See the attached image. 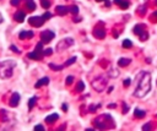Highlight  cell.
<instances>
[{
  "label": "cell",
  "mask_w": 157,
  "mask_h": 131,
  "mask_svg": "<svg viewBox=\"0 0 157 131\" xmlns=\"http://www.w3.org/2000/svg\"><path fill=\"white\" fill-rule=\"evenodd\" d=\"M151 91V75L147 71H142L136 77V88L134 95L137 98H144Z\"/></svg>",
  "instance_id": "obj_1"
},
{
  "label": "cell",
  "mask_w": 157,
  "mask_h": 131,
  "mask_svg": "<svg viewBox=\"0 0 157 131\" xmlns=\"http://www.w3.org/2000/svg\"><path fill=\"white\" fill-rule=\"evenodd\" d=\"M16 61L15 60H5L0 62V78L6 80L10 78L13 73V69L16 67Z\"/></svg>",
  "instance_id": "obj_2"
},
{
  "label": "cell",
  "mask_w": 157,
  "mask_h": 131,
  "mask_svg": "<svg viewBox=\"0 0 157 131\" xmlns=\"http://www.w3.org/2000/svg\"><path fill=\"white\" fill-rule=\"evenodd\" d=\"M107 82H108V78L104 77V76H98L96 77L93 81H92V87L97 91V92H102L105 86H107Z\"/></svg>",
  "instance_id": "obj_3"
},
{
  "label": "cell",
  "mask_w": 157,
  "mask_h": 131,
  "mask_svg": "<svg viewBox=\"0 0 157 131\" xmlns=\"http://www.w3.org/2000/svg\"><path fill=\"white\" fill-rule=\"evenodd\" d=\"M110 120H112L110 115H101L94 120V125L99 129H110L108 125V121H110Z\"/></svg>",
  "instance_id": "obj_4"
},
{
  "label": "cell",
  "mask_w": 157,
  "mask_h": 131,
  "mask_svg": "<svg viewBox=\"0 0 157 131\" xmlns=\"http://www.w3.org/2000/svg\"><path fill=\"white\" fill-rule=\"evenodd\" d=\"M145 28H146L145 24H136L134 27V29H132L134 33L140 37V40H147L148 39V33H147V31Z\"/></svg>",
  "instance_id": "obj_5"
},
{
  "label": "cell",
  "mask_w": 157,
  "mask_h": 131,
  "mask_svg": "<svg viewBox=\"0 0 157 131\" xmlns=\"http://www.w3.org/2000/svg\"><path fill=\"white\" fill-rule=\"evenodd\" d=\"M74 44V39L72 38H63V39H60L59 42H58V44H56V50L59 51H61V50H65V49H67L69 47H71Z\"/></svg>",
  "instance_id": "obj_6"
},
{
  "label": "cell",
  "mask_w": 157,
  "mask_h": 131,
  "mask_svg": "<svg viewBox=\"0 0 157 131\" xmlns=\"http://www.w3.org/2000/svg\"><path fill=\"white\" fill-rule=\"evenodd\" d=\"M54 37H55V33L52 29H44L40 32L42 43H49L52 39H54Z\"/></svg>",
  "instance_id": "obj_7"
},
{
  "label": "cell",
  "mask_w": 157,
  "mask_h": 131,
  "mask_svg": "<svg viewBox=\"0 0 157 131\" xmlns=\"http://www.w3.org/2000/svg\"><path fill=\"white\" fill-rule=\"evenodd\" d=\"M44 22H45V20L43 18V16H33V17H29V20H28V23L32 24L33 27H40Z\"/></svg>",
  "instance_id": "obj_8"
},
{
  "label": "cell",
  "mask_w": 157,
  "mask_h": 131,
  "mask_svg": "<svg viewBox=\"0 0 157 131\" xmlns=\"http://www.w3.org/2000/svg\"><path fill=\"white\" fill-rule=\"evenodd\" d=\"M20 99H21L20 93H18V92H13V93L11 94V98H10V102H9L10 107H12V108L17 107V105H18V103H20Z\"/></svg>",
  "instance_id": "obj_9"
},
{
  "label": "cell",
  "mask_w": 157,
  "mask_h": 131,
  "mask_svg": "<svg viewBox=\"0 0 157 131\" xmlns=\"http://www.w3.org/2000/svg\"><path fill=\"white\" fill-rule=\"evenodd\" d=\"M42 56H43V53L37 51V50H33V51H31V53L27 54V58L28 59H32V60H40Z\"/></svg>",
  "instance_id": "obj_10"
},
{
  "label": "cell",
  "mask_w": 157,
  "mask_h": 131,
  "mask_svg": "<svg viewBox=\"0 0 157 131\" xmlns=\"http://www.w3.org/2000/svg\"><path fill=\"white\" fill-rule=\"evenodd\" d=\"M49 83V77H42V78H39L36 83H34V88H40L42 86H47Z\"/></svg>",
  "instance_id": "obj_11"
},
{
  "label": "cell",
  "mask_w": 157,
  "mask_h": 131,
  "mask_svg": "<svg viewBox=\"0 0 157 131\" xmlns=\"http://www.w3.org/2000/svg\"><path fill=\"white\" fill-rule=\"evenodd\" d=\"M33 32L32 31H25V29H22L20 33H18V38L20 39H26V38H32L33 37Z\"/></svg>",
  "instance_id": "obj_12"
},
{
  "label": "cell",
  "mask_w": 157,
  "mask_h": 131,
  "mask_svg": "<svg viewBox=\"0 0 157 131\" xmlns=\"http://www.w3.org/2000/svg\"><path fill=\"white\" fill-rule=\"evenodd\" d=\"M55 10H56V12H58L60 16H64V15H66V13L69 12V7H67V6H64V5H58V6L55 7Z\"/></svg>",
  "instance_id": "obj_13"
},
{
  "label": "cell",
  "mask_w": 157,
  "mask_h": 131,
  "mask_svg": "<svg viewBox=\"0 0 157 131\" xmlns=\"http://www.w3.org/2000/svg\"><path fill=\"white\" fill-rule=\"evenodd\" d=\"M25 17H26V13H25L23 11H17V12L13 15V18H15L16 22H23Z\"/></svg>",
  "instance_id": "obj_14"
},
{
  "label": "cell",
  "mask_w": 157,
  "mask_h": 131,
  "mask_svg": "<svg viewBox=\"0 0 157 131\" xmlns=\"http://www.w3.org/2000/svg\"><path fill=\"white\" fill-rule=\"evenodd\" d=\"M58 118H59V115L58 114H50V115H48L47 118H45V122H48V124H53L54 121H56L58 120Z\"/></svg>",
  "instance_id": "obj_15"
},
{
  "label": "cell",
  "mask_w": 157,
  "mask_h": 131,
  "mask_svg": "<svg viewBox=\"0 0 157 131\" xmlns=\"http://www.w3.org/2000/svg\"><path fill=\"white\" fill-rule=\"evenodd\" d=\"M114 2H115L117 5H119L121 9H128L129 5H130V2H129L128 0H114Z\"/></svg>",
  "instance_id": "obj_16"
},
{
  "label": "cell",
  "mask_w": 157,
  "mask_h": 131,
  "mask_svg": "<svg viewBox=\"0 0 157 131\" xmlns=\"http://www.w3.org/2000/svg\"><path fill=\"white\" fill-rule=\"evenodd\" d=\"M131 62V59H129V58H121V59H119L118 60V65L119 66H128L129 64Z\"/></svg>",
  "instance_id": "obj_17"
},
{
  "label": "cell",
  "mask_w": 157,
  "mask_h": 131,
  "mask_svg": "<svg viewBox=\"0 0 157 131\" xmlns=\"http://www.w3.org/2000/svg\"><path fill=\"white\" fill-rule=\"evenodd\" d=\"M134 115H135V118L141 119V118H144V116L146 115V111H145V110H141V109H139V108H135V110H134Z\"/></svg>",
  "instance_id": "obj_18"
},
{
  "label": "cell",
  "mask_w": 157,
  "mask_h": 131,
  "mask_svg": "<svg viewBox=\"0 0 157 131\" xmlns=\"http://www.w3.org/2000/svg\"><path fill=\"white\" fill-rule=\"evenodd\" d=\"M48 67H50V69L54 70V71H60V70H63L65 66H64V65H55V64H53V62H49V64H48Z\"/></svg>",
  "instance_id": "obj_19"
},
{
  "label": "cell",
  "mask_w": 157,
  "mask_h": 131,
  "mask_svg": "<svg viewBox=\"0 0 157 131\" xmlns=\"http://www.w3.org/2000/svg\"><path fill=\"white\" fill-rule=\"evenodd\" d=\"M26 6L29 11H34L36 10V4L33 0H26Z\"/></svg>",
  "instance_id": "obj_20"
},
{
  "label": "cell",
  "mask_w": 157,
  "mask_h": 131,
  "mask_svg": "<svg viewBox=\"0 0 157 131\" xmlns=\"http://www.w3.org/2000/svg\"><path fill=\"white\" fill-rule=\"evenodd\" d=\"M93 36H94V37H97V38H104L105 33H104V31H103V29L97 31V28H96V29L93 31Z\"/></svg>",
  "instance_id": "obj_21"
},
{
  "label": "cell",
  "mask_w": 157,
  "mask_h": 131,
  "mask_svg": "<svg viewBox=\"0 0 157 131\" xmlns=\"http://www.w3.org/2000/svg\"><path fill=\"white\" fill-rule=\"evenodd\" d=\"M36 102H37V97H36V95H33L32 98H29V100H28V109H29V110L34 107Z\"/></svg>",
  "instance_id": "obj_22"
},
{
  "label": "cell",
  "mask_w": 157,
  "mask_h": 131,
  "mask_svg": "<svg viewBox=\"0 0 157 131\" xmlns=\"http://www.w3.org/2000/svg\"><path fill=\"white\" fill-rule=\"evenodd\" d=\"M85 89V83L82 81H78V83L76 84V92H82Z\"/></svg>",
  "instance_id": "obj_23"
},
{
  "label": "cell",
  "mask_w": 157,
  "mask_h": 131,
  "mask_svg": "<svg viewBox=\"0 0 157 131\" xmlns=\"http://www.w3.org/2000/svg\"><path fill=\"white\" fill-rule=\"evenodd\" d=\"M69 12H71V13H74V15L78 13V6H76V5L69 6Z\"/></svg>",
  "instance_id": "obj_24"
},
{
  "label": "cell",
  "mask_w": 157,
  "mask_h": 131,
  "mask_svg": "<svg viewBox=\"0 0 157 131\" xmlns=\"http://www.w3.org/2000/svg\"><path fill=\"white\" fill-rule=\"evenodd\" d=\"M123 47L124 48H131L132 47V42L130 39H124L123 40Z\"/></svg>",
  "instance_id": "obj_25"
},
{
  "label": "cell",
  "mask_w": 157,
  "mask_h": 131,
  "mask_svg": "<svg viewBox=\"0 0 157 131\" xmlns=\"http://www.w3.org/2000/svg\"><path fill=\"white\" fill-rule=\"evenodd\" d=\"M76 59H77V56H72V58H70V59L64 64V66H70V65H72V64L76 61Z\"/></svg>",
  "instance_id": "obj_26"
},
{
  "label": "cell",
  "mask_w": 157,
  "mask_h": 131,
  "mask_svg": "<svg viewBox=\"0 0 157 131\" xmlns=\"http://www.w3.org/2000/svg\"><path fill=\"white\" fill-rule=\"evenodd\" d=\"M108 76H109V77H113V78H114V77H118V76H119V71H118V70H110V71L108 72Z\"/></svg>",
  "instance_id": "obj_27"
},
{
  "label": "cell",
  "mask_w": 157,
  "mask_h": 131,
  "mask_svg": "<svg viewBox=\"0 0 157 131\" xmlns=\"http://www.w3.org/2000/svg\"><path fill=\"white\" fill-rule=\"evenodd\" d=\"M99 107H101V104H96V105H94V104H91V105L88 107V111H90V113H94V111L97 110V108H99Z\"/></svg>",
  "instance_id": "obj_28"
},
{
  "label": "cell",
  "mask_w": 157,
  "mask_h": 131,
  "mask_svg": "<svg viewBox=\"0 0 157 131\" xmlns=\"http://www.w3.org/2000/svg\"><path fill=\"white\" fill-rule=\"evenodd\" d=\"M40 4H42V6L44 9H49V6H50V1L49 0H40Z\"/></svg>",
  "instance_id": "obj_29"
},
{
  "label": "cell",
  "mask_w": 157,
  "mask_h": 131,
  "mask_svg": "<svg viewBox=\"0 0 157 131\" xmlns=\"http://www.w3.org/2000/svg\"><path fill=\"white\" fill-rule=\"evenodd\" d=\"M10 49H11L13 53H16V54H20V53H21V50L17 49V47H16L15 44H11V45H10Z\"/></svg>",
  "instance_id": "obj_30"
},
{
  "label": "cell",
  "mask_w": 157,
  "mask_h": 131,
  "mask_svg": "<svg viewBox=\"0 0 157 131\" xmlns=\"http://www.w3.org/2000/svg\"><path fill=\"white\" fill-rule=\"evenodd\" d=\"M52 54H53V49L52 48L43 49V55H52Z\"/></svg>",
  "instance_id": "obj_31"
},
{
  "label": "cell",
  "mask_w": 157,
  "mask_h": 131,
  "mask_svg": "<svg viewBox=\"0 0 157 131\" xmlns=\"http://www.w3.org/2000/svg\"><path fill=\"white\" fill-rule=\"evenodd\" d=\"M72 81H74V76H72V75H70V76H67V77H66L65 83H66V84H71V83H72Z\"/></svg>",
  "instance_id": "obj_32"
},
{
  "label": "cell",
  "mask_w": 157,
  "mask_h": 131,
  "mask_svg": "<svg viewBox=\"0 0 157 131\" xmlns=\"http://www.w3.org/2000/svg\"><path fill=\"white\" fill-rule=\"evenodd\" d=\"M50 17H53V13L49 12V11H47V12L43 15V18H44V20H48V18H50Z\"/></svg>",
  "instance_id": "obj_33"
},
{
  "label": "cell",
  "mask_w": 157,
  "mask_h": 131,
  "mask_svg": "<svg viewBox=\"0 0 157 131\" xmlns=\"http://www.w3.org/2000/svg\"><path fill=\"white\" fill-rule=\"evenodd\" d=\"M34 131H44V127H43V125H36L34 126Z\"/></svg>",
  "instance_id": "obj_34"
},
{
  "label": "cell",
  "mask_w": 157,
  "mask_h": 131,
  "mask_svg": "<svg viewBox=\"0 0 157 131\" xmlns=\"http://www.w3.org/2000/svg\"><path fill=\"white\" fill-rule=\"evenodd\" d=\"M123 108H124V109H123V113L126 114V113L129 111V107L126 105V103H123Z\"/></svg>",
  "instance_id": "obj_35"
},
{
  "label": "cell",
  "mask_w": 157,
  "mask_h": 131,
  "mask_svg": "<svg viewBox=\"0 0 157 131\" xmlns=\"http://www.w3.org/2000/svg\"><path fill=\"white\" fill-rule=\"evenodd\" d=\"M123 83H124V86H125V87H128V86H129V84L131 83V80H130V78H125Z\"/></svg>",
  "instance_id": "obj_36"
},
{
  "label": "cell",
  "mask_w": 157,
  "mask_h": 131,
  "mask_svg": "<svg viewBox=\"0 0 157 131\" xmlns=\"http://www.w3.org/2000/svg\"><path fill=\"white\" fill-rule=\"evenodd\" d=\"M151 129V124H145L142 126V130H150Z\"/></svg>",
  "instance_id": "obj_37"
},
{
  "label": "cell",
  "mask_w": 157,
  "mask_h": 131,
  "mask_svg": "<svg viewBox=\"0 0 157 131\" xmlns=\"http://www.w3.org/2000/svg\"><path fill=\"white\" fill-rule=\"evenodd\" d=\"M61 108H63V111H67V104L66 103H63Z\"/></svg>",
  "instance_id": "obj_38"
},
{
  "label": "cell",
  "mask_w": 157,
  "mask_h": 131,
  "mask_svg": "<svg viewBox=\"0 0 157 131\" xmlns=\"http://www.w3.org/2000/svg\"><path fill=\"white\" fill-rule=\"evenodd\" d=\"M20 1H21V0H11V5H12V6H16Z\"/></svg>",
  "instance_id": "obj_39"
},
{
  "label": "cell",
  "mask_w": 157,
  "mask_h": 131,
  "mask_svg": "<svg viewBox=\"0 0 157 131\" xmlns=\"http://www.w3.org/2000/svg\"><path fill=\"white\" fill-rule=\"evenodd\" d=\"M152 17H153V18H155V21H157V11H156V12H153V13H152V16H151V18H152Z\"/></svg>",
  "instance_id": "obj_40"
},
{
  "label": "cell",
  "mask_w": 157,
  "mask_h": 131,
  "mask_svg": "<svg viewBox=\"0 0 157 131\" xmlns=\"http://www.w3.org/2000/svg\"><path fill=\"white\" fill-rule=\"evenodd\" d=\"M80 21H81V17H78V18L77 17H74V22H80Z\"/></svg>",
  "instance_id": "obj_41"
},
{
  "label": "cell",
  "mask_w": 157,
  "mask_h": 131,
  "mask_svg": "<svg viewBox=\"0 0 157 131\" xmlns=\"http://www.w3.org/2000/svg\"><path fill=\"white\" fill-rule=\"evenodd\" d=\"M105 6H110V1L109 0H105Z\"/></svg>",
  "instance_id": "obj_42"
},
{
  "label": "cell",
  "mask_w": 157,
  "mask_h": 131,
  "mask_svg": "<svg viewBox=\"0 0 157 131\" xmlns=\"http://www.w3.org/2000/svg\"><path fill=\"white\" fill-rule=\"evenodd\" d=\"M113 88H114V87H113V86H110V87H109V89H108V92H109V93H110V92H112V91H113Z\"/></svg>",
  "instance_id": "obj_43"
},
{
  "label": "cell",
  "mask_w": 157,
  "mask_h": 131,
  "mask_svg": "<svg viewBox=\"0 0 157 131\" xmlns=\"http://www.w3.org/2000/svg\"><path fill=\"white\" fill-rule=\"evenodd\" d=\"M108 107H109V108H115V104H109Z\"/></svg>",
  "instance_id": "obj_44"
},
{
  "label": "cell",
  "mask_w": 157,
  "mask_h": 131,
  "mask_svg": "<svg viewBox=\"0 0 157 131\" xmlns=\"http://www.w3.org/2000/svg\"><path fill=\"white\" fill-rule=\"evenodd\" d=\"M2 21H4V20H2V16H1V13H0V23H2Z\"/></svg>",
  "instance_id": "obj_45"
},
{
  "label": "cell",
  "mask_w": 157,
  "mask_h": 131,
  "mask_svg": "<svg viewBox=\"0 0 157 131\" xmlns=\"http://www.w3.org/2000/svg\"><path fill=\"white\" fill-rule=\"evenodd\" d=\"M97 2H101V1H105V0H96Z\"/></svg>",
  "instance_id": "obj_46"
}]
</instances>
